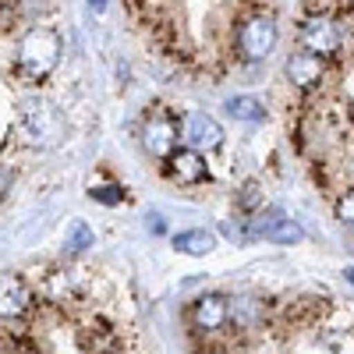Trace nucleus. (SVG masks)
<instances>
[{
    "mask_svg": "<svg viewBox=\"0 0 354 354\" xmlns=\"http://www.w3.org/2000/svg\"><path fill=\"white\" fill-rule=\"evenodd\" d=\"M57 64H61V39H57L53 28H28V32L21 36L18 50H15V78L18 82H28V85H36V82H46Z\"/></svg>",
    "mask_w": 354,
    "mask_h": 354,
    "instance_id": "nucleus-1",
    "label": "nucleus"
},
{
    "mask_svg": "<svg viewBox=\"0 0 354 354\" xmlns=\"http://www.w3.org/2000/svg\"><path fill=\"white\" fill-rule=\"evenodd\" d=\"M266 301L262 298H238V301H230V326L238 330V333H255L262 330V322H266Z\"/></svg>",
    "mask_w": 354,
    "mask_h": 354,
    "instance_id": "nucleus-11",
    "label": "nucleus"
},
{
    "mask_svg": "<svg viewBox=\"0 0 354 354\" xmlns=\"http://www.w3.org/2000/svg\"><path fill=\"white\" fill-rule=\"evenodd\" d=\"M277 21L273 11H238V21L230 25V50L234 61L241 64H259L277 50Z\"/></svg>",
    "mask_w": 354,
    "mask_h": 354,
    "instance_id": "nucleus-2",
    "label": "nucleus"
},
{
    "mask_svg": "<svg viewBox=\"0 0 354 354\" xmlns=\"http://www.w3.org/2000/svg\"><path fill=\"white\" fill-rule=\"evenodd\" d=\"M18 124L25 131V138L32 142V145H53L57 138H61L64 124H61V117H57V110L39 100V96H25L21 106H18Z\"/></svg>",
    "mask_w": 354,
    "mask_h": 354,
    "instance_id": "nucleus-3",
    "label": "nucleus"
},
{
    "mask_svg": "<svg viewBox=\"0 0 354 354\" xmlns=\"http://www.w3.org/2000/svg\"><path fill=\"white\" fill-rule=\"evenodd\" d=\"M192 322L198 337H216L230 326V301L220 294H205L192 305Z\"/></svg>",
    "mask_w": 354,
    "mask_h": 354,
    "instance_id": "nucleus-10",
    "label": "nucleus"
},
{
    "mask_svg": "<svg viewBox=\"0 0 354 354\" xmlns=\"http://www.w3.org/2000/svg\"><path fill=\"white\" fill-rule=\"evenodd\" d=\"M21 21V0H0V32H11Z\"/></svg>",
    "mask_w": 354,
    "mask_h": 354,
    "instance_id": "nucleus-16",
    "label": "nucleus"
},
{
    "mask_svg": "<svg viewBox=\"0 0 354 354\" xmlns=\"http://www.w3.org/2000/svg\"><path fill=\"white\" fill-rule=\"evenodd\" d=\"M283 75H287V82L298 88V93H305V96H312V93H322L326 88V78H330V61L326 57H319V53H312V50H294L290 57H287V64H283Z\"/></svg>",
    "mask_w": 354,
    "mask_h": 354,
    "instance_id": "nucleus-5",
    "label": "nucleus"
},
{
    "mask_svg": "<svg viewBox=\"0 0 354 354\" xmlns=\"http://www.w3.org/2000/svg\"><path fill=\"white\" fill-rule=\"evenodd\" d=\"M163 174H167V181H174V185L195 188V185H202L205 177H209V163H205V156L198 149H192V145H177V149L163 160Z\"/></svg>",
    "mask_w": 354,
    "mask_h": 354,
    "instance_id": "nucleus-7",
    "label": "nucleus"
},
{
    "mask_svg": "<svg viewBox=\"0 0 354 354\" xmlns=\"http://www.w3.org/2000/svg\"><path fill=\"white\" fill-rule=\"evenodd\" d=\"M227 113L234 121H245V124H259L266 117V106L255 100V96H230L227 100Z\"/></svg>",
    "mask_w": 354,
    "mask_h": 354,
    "instance_id": "nucleus-13",
    "label": "nucleus"
},
{
    "mask_svg": "<svg viewBox=\"0 0 354 354\" xmlns=\"http://www.w3.org/2000/svg\"><path fill=\"white\" fill-rule=\"evenodd\" d=\"M88 4H93V11H100V15L106 11V0H88Z\"/></svg>",
    "mask_w": 354,
    "mask_h": 354,
    "instance_id": "nucleus-20",
    "label": "nucleus"
},
{
    "mask_svg": "<svg viewBox=\"0 0 354 354\" xmlns=\"http://www.w3.org/2000/svg\"><path fill=\"white\" fill-rule=\"evenodd\" d=\"M8 188H11V170H8L4 163H0V198L8 195Z\"/></svg>",
    "mask_w": 354,
    "mask_h": 354,
    "instance_id": "nucleus-19",
    "label": "nucleus"
},
{
    "mask_svg": "<svg viewBox=\"0 0 354 354\" xmlns=\"http://www.w3.org/2000/svg\"><path fill=\"white\" fill-rule=\"evenodd\" d=\"M347 277H351V283H354V270H347Z\"/></svg>",
    "mask_w": 354,
    "mask_h": 354,
    "instance_id": "nucleus-21",
    "label": "nucleus"
},
{
    "mask_svg": "<svg viewBox=\"0 0 354 354\" xmlns=\"http://www.w3.org/2000/svg\"><path fill=\"white\" fill-rule=\"evenodd\" d=\"M88 195H93L96 202H103V205L128 202V192H124L121 185H93V188H88Z\"/></svg>",
    "mask_w": 354,
    "mask_h": 354,
    "instance_id": "nucleus-15",
    "label": "nucleus"
},
{
    "mask_svg": "<svg viewBox=\"0 0 354 354\" xmlns=\"http://www.w3.org/2000/svg\"><path fill=\"white\" fill-rule=\"evenodd\" d=\"M238 205H241L245 213H255V209H262V195H259V188H255V185L241 188V195H238Z\"/></svg>",
    "mask_w": 354,
    "mask_h": 354,
    "instance_id": "nucleus-18",
    "label": "nucleus"
},
{
    "mask_svg": "<svg viewBox=\"0 0 354 354\" xmlns=\"http://www.w3.org/2000/svg\"><path fill=\"white\" fill-rule=\"evenodd\" d=\"M181 142L192 145V149L198 153H213L223 145V128L213 113H205V110H192L181 117Z\"/></svg>",
    "mask_w": 354,
    "mask_h": 354,
    "instance_id": "nucleus-8",
    "label": "nucleus"
},
{
    "mask_svg": "<svg viewBox=\"0 0 354 354\" xmlns=\"http://www.w3.org/2000/svg\"><path fill=\"white\" fill-rule=\"evenodd\" d=\"M177 142H181V117H174L163 103L153 106L149 117H145V124H142V145H145V153L163 163L177 149Z\"/></svg>",
    "mask_w": 354,
    "mask_h": 354,
    "instance_id": "nucleus-4",
    "label": "nucleus"
},
{
    "mask_svg": "<svg viewBox=\"0 0 354 354\" xmlns=\"http://www.w3.org/2000/svg\"><path fill=\"white\" fill-rule=\"evenodd\" d=\"M298 39L305 50L337 61L340 57V25L333 15H305V21L298 25Z\"/></svg>",
    "mask_w": 354,
    "mask_h": 354,
    "instance_id": "nucleus-6",
    "label": "nucleus"
},
{
    "mask_svg": "<svg viewBox=\"0 0 354 354\" xmlns=\"http://www.w3.org/2000/svg\"><path fill=\"white\" fill-rule=\"evenodd\" d=\"M36 308V287L18 273H0V319H25Z\"/></svg>",
    "mask_w": 354,
    "mask_h": 354,
    "instance_id": "nucleus-9",
    "label": "nucleus"
},
{
    "mask_svg": "<svg viewBox=\"0 0 354 354\" xmlns=\"http://www.w3.org/2000/svg\"><path fill=\"white\" fill-rule=\"evenodd\" d=\"M174 248L185 252V255H209L216 248V238L209 230H185V234L174 238Z\"/></svg>",
    "mask_w": 354,
    "mask_h": 354,
    "instance_id": "nucleus-12",
    "label": "nucleus"
},
{
    "mask_svg": "<svg viewBox=\"0 0 354 354\" xmlns=\"http://www.w3.org/2000/svg\"><path fill=\"white\" fill-rule=\"evenodd\" d=\"M68 252H82V248H93V230H88L85 223H75L71 227V238L64 241Z\"/></svg>",
    "mask_w": 354,
    "mask_h": 354,
    "instance_id": "nucleus-17",
    "label": "nucleus"
},
{
    "mask_svg": "<svg viewBox=\"0 0 354 354\" xmlns=\"http://www.w3.org/2000/svg\"><path fill=\"white\" fill-rule=\"evenodd\" d=\"M333 205H337V220L354 234V188H344V192L333 198Z\"/></svg>",
    "mask_w": 354,
    "mask_h": 354,
    "instance_id": "nucleus-14",
    "label": "nucleus"
}]
</instances>
